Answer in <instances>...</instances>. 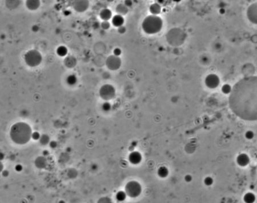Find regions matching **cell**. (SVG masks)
I'll return each instance as SVG.
<instances>
[{
  "label": "cell",
  "mask_w": 257,
  "mask_h": 203,
  "mask_svg": "<svg viewBox=\"0 0 257 203\" xmlns=\"http://www.w3.org/2000/svg\"><path fill=\"white\" fill-rule=\"evenodd\" d=\"M229 106L239 118L257 120V76L243 78L234 85L230 94Z\"/></svg>",
  "instance_id": "obj_1"
},
{
  "label": "cell",
  "mask_w": 257,
  "mask_h": 203,
  "mask_svg": "<svg viewBox=\"0 0 257 203\" xmlns=\"http://www.w3.org/2000/svg\"><path fill=\"white\" fill-rule=\"evenodd\" d=\"M10 136L12 141L16 144L23 145L30 141L32 136V129L28 124L19 122L11 127Z\"/></svg>",
  "instance_id": "obj_2"
},
{
  "label": "cell",
  "mask_w": 257,
  "mask_h": 203,
  "mask_svg": "<svg viewBox=\"0 0 257 203\" xmlns=\"http://www.w3.org/2000/svg\"><path fill=\"white\" fill-rule=\"evenodd\" d=\"M163 26V21L157 15L147 16L142 22V28L148 35H155L159 33Z\"/></svg>",
  "instance_id": "obj_3"
},
{
  "label": "cell",
  "mask_w": 257,
  "mask_h": 203,
  "mask_svg": "<svg viewBox=\"0 0 257 203\" xmlns=\"http://www.w3.org/2000/svg\"><path fill=\"white\" fill-rule=\"evenodd\" d=\"M24 60L28 66L30 67H36L41 63L42 56L37 50L32 49L25 53Z\"/></svg>",
  "instance_id": "obj_4"
},
{
  "label": "cell",
  "mask_w": 257,
  "mask_h": 203,
  "mask_svg": "<svg viewBox=\"0 0 257 203\" xmlns=\"http://www.w3.org/2000/svg\"><path fill=\"white\" fill-rule=\"evenodd\" d=\"M125 192L130 197H137L142 192L141 185L136 181L129 182L125 186Z\"/></svg>",
  "instance_id": "obj_5"
},
{
  "label": "cell",
  "mask_w": 257,
  "mask_h": 203,
  "mask_svg": "<svg viewBox=\"0 0 257 203\" xmlns=\"http://www.w3.org/2000/svg\"><path fill=\"white\" fill-rule=\"evenodd\" d=\"M100 97L106 101H109L114 98L115 96V89L110 84H105L102 86L99 89Z\"/></svg>",
  "instance_id": "obj_6"
},
{
  "label": "cell",
  "mask_w": 257,
  "mask_h": 203,
  "mask_svg": "<svg viewBox=\"0 0 257 203\" xmlns=\"http://www.w3.org/2000/svg\"><path fill=\"white\" fill-rule=\"evenodd\" d=\"M121 58L118 56L115 55L109 56L106 60V65L111 71H117L119 69L121 66Z\"/></svg>",
  "instance_id": "obj_7"
},
{
  "label": "cell",
  "mask_w": 257,
  "mask_h": 203,
  "mask_svg": "<svg viewBox=\"0 0 257 203\" xmlns=\"http://www.w3.org/2000/svg\"><path fill=\"white\" fill-rule=\"evenodd\" d=\"M220 83V77L214 73L208 74L204 80L206 86L209 89H215L217 88Z\"/></svg>",
  "instance_id": "obj_8"
},
{
  "label": "cell",
  "mask_w": 257,
  "mask_h": 203,
  "mask_svg": "<svg viewBox=\"0 0 257 203\" xmlns=\"http://www.w3.org/2000/svg\"><path fill=\"white\" fill-rule=\"evenodd\" d=\"M89 0H73L72 1L73 8L78 13L85 12L89 8Z\"/></svg>",
  "instance_id": "obj_9"
},
{
  "label": "cell",
  "mask_w": 257,
  "mask_h": 203,
  "mask_svg": "<svg viewBox=\"0 0 257 203\" xmlns=\"http://www.w3.org/2000/svg\"><path fill=\"white\" fill-rule=\"evenodd\" d=\"M247 17L252 24L257 25V3L249 6L247 11Z\"/></svg>",
  "instance_id": "obj_10"
},
{
  "label": "cell",
  "mask_w": 257,
  "mask_h": 203,
  "mask_svg": "<svg viewBox=\"0 0 257 203\" xmlns=\"http://www.w3.org/2000/svg\"><path fill=\"white\" fill-rule=\"evenodd\" d=\"M128 161L133 165H137L140 164L142 159L141 154L137 151H134L128 155Z\"/></svg>",
  "instance_id": "obj_11"
},
{
  "label": "cell",
  "mask_w": 257,
  "mask_h": 203,
  "mask_svg": "<svg viewBox=\"0 0 257 203\" xmlns=\"http://www.w3.org/2000/svg\"><path fill=\"white\" fill-rule=\"evenodd\" d=\"M250 162V159L246 153H241L237 157V163L240 166H247Z\"/></svg>",
  "instance_id": "obj_12"
},
{
  "label": "cell",
  "mask_w": 257,
  "mask_h": 203,
  "mask_svg": "<svg viewBox=\"0 0 257 203\" xmlns=\"http://www.w3.org/2000/svg\"><path fill=\"white\" fill-rule=\"evenodd\" d=\"M41 5L40 0H26V6L30 10H36Z\"/></svg>",
  "instance_id": "obj_13"
},
{
  "label": "cell",
  "mask_w": 257,
  "mask_h": 203,
  "mask_svg": "<svg viewBox=\"0 0 257 203\" xmlns=\"http://www.w3.org/2000/svg\"><path fill=\"white\" fill-rule=\"evenodd\" d=\"M124 22H125V19L123 17V16L118 14L113 16L111 19V23L113 25V26L117 28L122 26Z\"/></svg>",
  "instance_id": "obj_14"
},
{
  "label": "cell",
  "mask_w": 257,
  "mask_h": 203,
  "mask_svg": "<svg viewBox=\"0 0 257 203\" xmlns=\"http://www.w3.org/2000/svg\"><path fill=\"white\" fill-rule=\"evenodd\" d=\"M100 18L103 21H109L112 16V12L109 9L104 8L99 13Z\"/></svg>",
  "instance_id": "obj_15"
},
{
  "label": "cell",
  "mask_w": 257,
  "mask_h": 203,
  "mask_svg": "<svg viewBox=\"0 0 257 203\" xmlns=\"http://www.w3.org/2000/svg\"><path fill=\"white\" fill-rule=\"evenodd\" d=\"M149 10L152 15H158L161 12V6L157 2H155L150 6Z\"/></svg>",
  "instance_id": "obj_16"
},
{
  "label": "cell",
  "mask_w": 257,
  "mask_h": 203,
  "mask_svg": "<svg viewBox=\"0 0 257 203\" xmlns=\"http://www.w3.org/2000/svg\"><path fill=\"white\" fill-rule=\"evenodd\" d=\"M115 11L118 15L124 16L128 13V7L124 3H120L116 6Z\"/></svg>",
  "instance_id": "obj_17"
},
{
  "label": "cell",
  "mask_w": 257,
  "mask_h": 203,
  "mask_svg": "<svg viewBox=\"0 0 257 203\" xmlns=\"http://www.w3.org/2000/svg\"><path fill=\"white\" fill-rule=\"evenodd\" d=\"M64 64L68 68H72L76 65L77 60L73 56H68L64 60Z\"/></svg>",
  "instance_id": "obj_18"
},
{
  "label": "cell",
  "mask_w": 257,
  "mask_h": 203,
  "mask_svg": "<svg viewBox=\"0 0 257 203\" xmlns=\"http://www.w3.org/2000/svg\"><path fill=\"white\" fill-rule=\"evenodd\" d=\"M20 4V0H5L6 6L10 10L16 9Z\"/></svg>",
  "instance_id": "obj_19"
},
{
  "label": "cell",
  "mask_w": 257,
  "mask_h": 203,
  "mask_svg": "<svg viewBox=\"0 0 257 203\" xmlns=\"http://www.w3.org/2000/svg\"><path fill=\"white\" fill-rule=\"evenodd\" d=\"M256 199L255 195L251 192L246 193L243 196V201L246 203H253L256 201Z\"/></svg>",
  "instance_id": "obj_20"
},
{
  "label": "cell",
  "mask_w": 257,
  "mask_h": 203,
  "mask_svg": "<svg viewBox=\"0 0 257 203\" xmlns=\"http://www.w3.org/2000/svg\"><path fill=\"white\" fill-rule=\"evenodd\" d=\"M169 170L165 166H160L157 170V174L161 178H165L169 175Z\"/></svg>",
  "instance_id": "obj_21"
},
{
  "label": "cell",
  "mask_w": 257,
  "mask_h": 203,
  "mask_svg": "<svg viewBox=\"0 0 257 203\" xmlns=\"http://www.w3.org/2000/svg\"><path fill=\"white\" fill-rule=\"evenodd\" d=\"M56 53L59 57H65L67 55L68 53V50L66 46L61 45L57 48Z\"/></svg>",
  "instance_id": "obj_22"
},
{
  "label": "cell",
  "mask_w": 257,
  "mask_h": 203,
  "mask_svg": "<svg viewBox=\"0 0 257 203\" xmlns=\"http://www.w3.org/2000/svg\"><path fill=\"white\" fill-rule=\"evenodd\" d=\"M77 78L74 74H70L66 78V82L69 85H74L77 83Z\"/></svg>",
  "instance_id": "obj_23"
},
{
  "label": "cell",
  "mask_w": 257,
  "mask_h": 203,
  "mask_svg": "<svg viewBox=\"0 0 257 203\" xmlns=\"http://www.w3.org/2000/svg\"><path fill=\"white\" fill-rule=\"evenodd\" d=\"M126 193L124 191H119L116 194V199L117 201L118 202H123L126 199Z\"/></svg>",
  "instance_id": "obj_24"
},
{
  "label": "cell",
  "mask_w": 257,
  "mask_h": 203,
  "mask_svg": "<svg viewBox=\"0 0 257 203\" xmlns=\"http://www.w3.org/2000/svg\"><path fill=\"white\" fill-rule=\"evenodd\" d=\"M232 89H233V88L231 87L230 85H229L228 84H225L222 87L221 91L223 94H230V93L232 91Z\"/></svg>",
  "instance_id": "obj_25"
},
{
  "label": "cell",
  "mask_w": 257,
  "mask_h": 203,
  "mask_svg": "<svg viewBox=\"0 0 257 203\" xmlns=\"http://www.w3.org/2000/svg\"><path fill=\"white\" fill-rule=\"evenodd\" d=\"M45 159H44L42 157H39L36 161V164L37 167L39 168H43L45 166Z\"/></svg>",
  "instance_id": "obj_26"
},
{
  "label": "cell",
  "mask_w": 257,
  "mask_h": 203,
  "mask_svg": "<svg viewBox=\"0 0 257 203\" xmlns=\"http://www.w3.org/2000/svg\"><path fill=\"white\" fill-rule=\"evenodd\" d=\"M101 28L104 30H108L110 27V22L108 21H103L101 25Z\"/></svg>",
  "instance_id": "obj_27"
},
{
  "label": "cell",
  "mask_w": 257,
  "mask_h": 203,
  "mask_svg": "<svg viewBox=\"0 0 257 203\" xmlns=\"http://www.w3.org/2000/svg\"><path fill=\"white\" fill-rule=\"evenodd\" d=\"M39 139H40V143L43 145H46V144L48 143L49 141V138L47 135L45 134L42 135Z\"/></svg>",
  "instance_id": "obj_28"
},
{
  "label": "cell",
  "mask_w": 257,
  "mask_h": 203,
  "mask_svg": "<svg viewBox=\"0 0 257 203\" xmlns=\"http://www.w3.org/2000/svg\"><path fill=\"white\" fill-rule=\"evenodd\" d=\"M203 182H204V184L206 186H210L213 184L214 181H213V179L212 177L208 176V177H206L204 179Z\"/></svg>",
  "instance_id": "obj_29"
},
{
  "label": "cell",
  "mask_w": 257,
  "mask_h": 203,
  "mask_svg": "<svg viewBox=\"0 0 257 203\" xmlns=\"http://www.w3.org/2000/svg\"><path fill=\"white\" fill-rule=\"evenodd\" d=\"M102 108L103 111H105V112H108V111H110V109H111V104L109 102L106 101V102L102 104Z\"/></svg>",
  "instance_id": "obj_30"
},
{
  "label": "cell",
  "mask_w": 257,
  "mask_h": 203,
  "mask_svg": "<svg viewBox=\"0 0 257 203\" xmlns=\"http://www.w3.org/2000/svg\"><path fill=\"white\" fill-rule=\"evenodd\" d=\"M245 137L248 140H251L254 137V133L251 130H247L245 133Z\"/></svg>",
  "instance_id": "obj_31"
},
{
  "label": "cell",
  "mask_w": 257,
  "mask_h": 203,
  "mask_svg": "<svg viewBox=\"0 0 257 203\" xmlns=\"http://www.w3.org/2000/svg\"><path fill=\"white\" fill-rule=\"evenodd\" d=\"M113 53H114V55H116V56H120V55H121V53H122V51H121V49H120V48H115L114 49V51H113Z\"/></svg>",
  "instance_id": "obj_32"
},
{
  "label": "cell",
  "mask_w": 257,
  "mask_h": 203,
  "mask_svg": "<svg viewBox=\"0 0 257 203\" xmlns=\"http://www.w3.org/2000/svg\"><path fill=\"white\" fill-rule=\"evenodd\" d=\"M126 28L125 26H124L123 25L121 26H120L118 28V32L120 34H124L126 32Z\"/></svg>",
  "instance_id": "obj_33"
},
{
  "label": "cell",
  "mask_w": 257,
  "mask_h": 203,
  "mask_svg": "<svg viewBox=\"0 0 257 203\" xmlns=\"http://www.w3.org/2000/svg\"><path fill=\"white\" fill-rule=\"evenodd\" d=\"M32 137L34 140H37L39 139L41 137H40L39 134L38 132H34L33 133H32Z\"/></svg>",
  "instance_id": "obj_34"
},
{
  "label": "cell",
  "mask_w": 257,
  "mask_h": 203,
  "mask_svg": "<svg viewBox=\"0 0 257 203\" xmlns=\"http://www.w3.org/2000/svg\"><path fill=\"white\" fill-rule=\"evenodd\" d=\"M124 4L127 7H131L133 5V1L132 0H125Z\"/></svg>",
  "instance_id": "obj_35"
},
{
  "label": "cell",
  "mask_w": 257,
  "mask_h": 203,
  "mask_svg": "<svg viewBox=\"0 0 257 203\" xmlns=\"http://www.w3.org/2000/svg\"><path fill=\"white\" fill-rule=\"evenodd\" d=\"M184 180L186 182H190L192 180V177L190 175H187L184 177Z\"/></svg>",
  "instance_id": "obj_36"
},
{
  "label": "cell",
  "mask_w": 257,
  "mask_h": 203,
  "mask_svg": "<svg viewBox=\"0 0 257 203\" xmlns=\"http://www.w3.org/2000/svg\"><path fill=\"white\" fill-rule=\"evenodd\" d=\"M15 169H16V170L17 171L20 172V171H21L22 169V166H21V165H17V166H16V167H15Z\"/></svg>",
  "instance_id": "obj_37"
},
{
  "label": "cell",
  "mask_w": 257,
  "mask_h": 203,
  "mask_svg": "<svg viewBox=\"0 0 257 203\" xmlns=\"http://www.w3.org/2000/svg\"><path fill=\"white\" fill-rule=\"evenodd\" d=\"M39 30V27L37 25H34L32 27V30L34 32H37V31Z\"/></svg>",
  "instance_id": "obj_38"
},
{
  "label": "cell",
  "mask_w": 257,
  "mask_h": 203,
  "mask_svg": "<svg viewBox=\"0 0 257 203\" xmlns=\"http://www.w3.org/2000/svg\"><path fill=\"white\" fill-rule=\"evenodd\" d=\"M57 146V143L55 141H52L50 143V147L52 148H55Z\"/></svg>",
  "instance_id": "obj_39"
},
{
  "label": "cell",
  "mask_w": 257,
  "mask_h": 203,
  "mask_svg": "<svg viewBox=\"0 0 257 203\" xmlns=\"http://www.w3.org/2000/svg\"><path fill=\"white\" fill-rule=\"evenodd\" d=\"M164 2H165V0H157V2L158 3L161 5V4L164 3Z\"/></svg>",
  "instance_id": "obj_40"
},
{
  "label": "cell",
  "mask_w": 257,
  "mask_h": 203,
  "mask_svg": "<svg viewBox=\"0 0 257 203\" xmlns=\"http://www.w3.org/2000/svg\"><path fill=\"white\" fill-rule=\"evenodd\" d=\"M64 15H66V16L69 15H70V12H69V11H68V10H66V11H65V12H64Z\"/></svg>",
  "instance_id": "obj_41"
},
{
  "label": "cell",
  "mask_w": 257,
  "mask_h": 203,
  "mask_svg": "<svg viewBox=\"0 0 257 203\" xmlns=\"http://www.w3.org/2000/svg\"><path fill=\"white\" fill-rule=\"evenodd\" d=\"M220 12V13H221V14H222V15H223V13H225V10H223V9H221Z\"/></svg>",
  "instance_id": "obj_42"
},
{
  "label": "cell",
  "mask_w": 257,
  "mask_h": 203,
  "mask_svg": "<svg viewBox=\"0 0 257 203\" xmlns=\"http://www.w3.org/2000/svg\"><path fill=\"white\" fill-rule=\"evenodd\" d=\"M174 2H180L181 0H173Z\"/></svg>",
  "instance_id": "obj_43"
},
{
  "label": "cell",
  "mask_w": 257,
  "mask_h": 203,
  "mask_svg": "<svg viewBox=\"0 0 257 203\" xmlns=\"http://www.w3.org/2000/svg\"><path fill=\"white\" fill-rule=\"evenodd\" d=\"M108 2H113L114 0H106Z\"/></svg>",
  "instance_id": "obj_44"
}]
</instances>
